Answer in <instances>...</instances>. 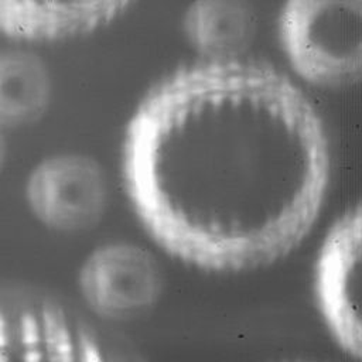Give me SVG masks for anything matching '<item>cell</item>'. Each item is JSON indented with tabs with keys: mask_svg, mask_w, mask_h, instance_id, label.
I'll use <instances>...</instances> for the list:
<instances>
[{
	"mask_svg": "<svg viewBox=\"0 0 362 362\" xmlns=\"http://www.w3.org/2000/svg\"><path fill=\"white\" fill-rule=\"evenodd\" d=\"M129 202L151 240L211 272L263 267L311 232L329 182L322 122L279 71L205 61L153 86L122 146Z\"/></svg>",
	"mask_w": 362,
	"mask_h": 362,
	"instance_id": "cell-1",
	"label": "cell"
},
{
	"mask_svg": "<svg viewBox=\"0 0 362 362\" xmlns=\"http://www.w3.org/2000/svg\"><path fill=\"white\" fill-rule=\"evenodd\" d=\"M279 35L304 81L342 86L361 75V0H286Z\"/></svg>",
	"mask_w": 362,
	"mask_h": 362,
	"instance_id": "cell-2",
	"label": "cell"
},
{
	"mask_svg": "<svg viewBox=\"0 0 362 362\" xmlns=\"http://www.w3.org/2000/svg\"><path fill=\"white\" fill-rule=\"evenodd\" d=\"M78 288L93 314L126 321L157 304L163 274L151 252L134 243L113 242L96 247L82 262Z\"/></svg>",
	"mask_w": 362,
	"mask_h": 362,
	"instance_id": "cell-3",
	"label": "cell"
},
{
	"mask_svg": "<svg viewBox=\"0 0 362 362\" xmlns=\"http://www.w3.org/2000/svg\"><path fill=\"white\" fill-rule=\"evenodd\" d=\"M27 205L44 226L74 232L93 226L107 206V181L102 167L76 153L55 154L40 161L24 189Z\"/></svg>",
	"mask_w": 362,
	"mask_h": 362,
	"instance_id": "cell-4",
	"label": "cell"
},
{
	"mask_svg": "<svg viewBox=\"0 0 362 362\" xmlns=\"http://www.w3.org/2000/svg\"><path fill=\"white\" fill-rule=\"evenodd\" d=\"M361 211L348 209L331 226L315 264L320 313L338 345L356 358L362 352L359 320Z\"/></svg>",
	"mask_w": 362,
	"mask_h": 362,
	"instance_id": "cell-5",
	"label": "cell"
},
{
	"mask_svg": "<svg viewBox=\"0 0 362 362\" xmlns=\"http://www.w3.org/2000/svg\"><path fill=\"white\" fill-rule=\"evenodd\" d=\"M132 0H0V34L17 40H59L95 30Z\"/></svg>",
	"mask_w": 362,
	"mask_h": 362,
	"instance_id": "cell-6",
	"label": "cell"
},
{
	"mask_svg": "<svg viewBox=\"0 0 362 362\" xmlns=\"http://www.w3.org/2000/svg\"><path fill=\"white\" fill-rule=\"evenodd\" d=\"M255 27V13L246 0H194L184 17L188 41L206 61L239 59Z\"/></svg>",
	"mask_w": 362,
	"mask_h": 362,
	"instance_id": "cell-7",
	"label": "cell"
},
{
	"mask_svg": "<svg viewBox=\"0 0 362 362\" xmlns=\"http://www.w3.org/2000/svg\"><path fill=\"white\" fill-rule=\"evenodd\" d=\"M52 83L41 58L27 51H0V127L38 120L48 109Z\"/></svg>",
	"mask_w": 362,
	"mask_h": 362,
	"instance_id": "cell-8",
	"label": "cell"
},
{
	"mask_svg": "<svg viewBox=\"0 0 362 362\" xmlns=\"http://www.w3.org/2000/svg\"><path fill=\"white\" fill-rule=\"evenodd\" d=\"M6 160H7V141H6L4 130L0 127V173L4 168Z\"/></svg>",
	"mask_w": 362,
	"mask_h": 362,
	"instance_id": "cell-9",
	"label": "cell"
}]
</instances>
